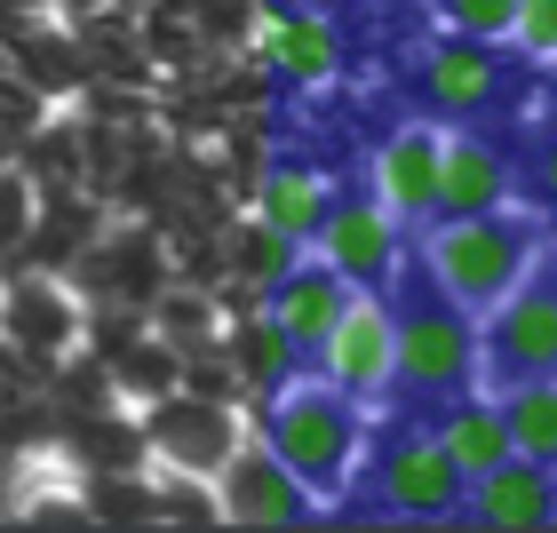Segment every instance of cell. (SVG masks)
Wrapping results in <instances>:
<instances>
[{"label":"cell","instance_id":"cell-6","mask_svg":"<svg viewBox=\"0 0 557 533\" xmlns=\"http://www.w3.org/2000/svg\"><path fill=\"white\" fill-rule=\"evenodd\" d=\"M311 256H326L350 287H391L398 263H407V223L374 191H335L326 199V223L311 232Z\"/></svg>","mask_w":557,"mask_h":533},{"label":"cell","instance_id":"cell-21","mask_svg":"<svg viewBox=\"0 0 557 533\" xmlns=\"http://www.w3.org/2000/svg\"><path fill=\"white\" fill-rule=\"evenodd\" d=\"M430 9H438V24L462 33V40H510L518 0H430Z\"/></svg>","mask_w":557,"mask_h":533},{"label":"cell","instance_id":"cell-26","mask_svg":"<svg viewBox=\"0 0 557 533\" xmlns=\"http://www.w3.org/2000/svg\"><path fill=\"white\" fill-rule=\"evenodd\" d=\"M534 191L549 199V208H557V136H549V151H542V160H534Z\"/></svg>","mask_w":557,"mask_h":533},{"label":"cell","instance_id":"cell-23","mask_svg":"<svg viewBox=\"0 0 557 533\" xmlns=\"http://www.w3.org/2000/svg\"><path fill=\"white\" fill-rule=\"evenodd\" d=\"M510 48H518V57H534V64H557V0H518Z\"/></svg>","mask_w":557,"mask_h":533},{"label":"cell","instance_id":"cell-9","mask_svg":"<svg viewBox=\"0 0 557 533\" xmlns=\"http://www.w3.org/2000/svg\"><path fill=\"white\" fill-rule=\"evenodd\" d=\"M350 295H359V287H350V278L326 263V256H311V247H302V256L263 287V319L295 343V359H311V350L326 343V326L343 319V302H350Z\"/></svg>","mask_w":557,"mask_h":533},{"label":"cell","instance_id":"cell-15","mask_svg":"<svg viewBox=\"0 0 557 533\" xmlns=\"http://www.w3.org/2000/svg\"><path fill=\"white\" fill-rule=\"evenodd\" d=\"M430 438L446 446V462L462 470V478H478V470H494V462H510V414H502V398H478V391H462V398H446L438 406V422H430Z\"/></svg>","mask_w":557,"mask_h":533},{"label":"cell","instance_id":"cell-3","mask_svg":"<svg viewBox=\"0 0 557 533\" xmlns=\"http://www.w3.org/2000/svg\"><path fill=\"white\" fill-rule=\"evenodd\" d=\"M486 367V335L470 326L462 302L430 295V302H407L398 311V391L407 398H462Z\"/></svg>","mask_w":557,"mask_h":533},{"label":"cell","instance_id":"cell-22","mask_svg":"<svg viewBox=\"0 0 557 533\" xmlns=\"http://www.w3.org/2000/svg\"><path fill=\"white\" fill-rule=\"evenodd\" d=\"M287 359H295V343L278 335V326L263 319V311H247V343H239V374L247 383H278L287 374Z\"/></svg>","mask_w":557,"mask_h":533},{"label":"cell","instance_id":"cell-11","mask_svg":"<svg viewBox=\"0 0 557 533\" xmlns=\"http://www.w3.org/2000/svg\"><path fill=\"white\" fill-rule=\"evenodd\" d=\"M438 144H446L438 128L407 120V128H391L383 144H374V160H367V191L383 199L407 232L438 215Z\"/></svg>","mask_w":557,"mask_h":533},{"label":"cell","instance_id":"cell-2","mask_svg":"<svg viewBox=\"0 0 557 533\" xmlns=\"http://www.w3.org/2000/svg\"><path fill=\"white\" fill-rule=\"evenodd\" d=\"M422 271H430V295L462 302L470 319H486L502 295L534 271V223L525 215H430L422 223Z\"/></svg>","mask_w":557,"mask_h":533},{"label":"cell","instance_id":"cell-14","mask_svg":"<svg viewBox=\"0 0 557 533\" xmlns=\"http://www.w3.org/2000/svg\"><path fill=\"white\" fill-rule=\"evenodd\" d=\"M486 208H510V160L494 136L454 128L438 144V215H486Z\"/></svg>","mask_w":557,"mask_h":533},{"label":"cell","instance_id":"cell-20","mask_svg":"<svg viewBox=\"0 0 557 533\" xmlns=\"http://www.w3.org/2000/svg\"><path fill=\"white\" fill-rule=\"evenodd\" d=\"M295 256H302V247H295L287 232H271V223H263V215H256V223H247V232L232 239V271L247 278V287H271V278H278V271H287Z\"/></svg>","mask_w":557,"mask_h":533},{"label":"cell","instance_id":"cell-27","mask_svg":"<svg viewBox=\"0 0 557 533\" xmlns=\"http://www.w3.org/2000/svg\"><path fill=\"white\" fill-rule=\"evenodd\" d=\"M542 128H549V136H557V96H549V112H542Z\"/></svg>","mask_w":557,"mask_h":533},{"label":"cell","instance_id":"cell-18","mask_svg":"<svg viewBox=\"0 0 557 533\" xmlns=\"http://www.w3.org/2000/svg\"><path fill=\"white\" fill-rule=\"evenodd\" d=\"M502 414H510V446L557 470V374H502Z\"/></svg>","mask_w":557,"mask_h":533},{"label":"cell","instance_id":"cell-17","mask_svg":"<svg viewBox=\"0 0 557 533\" xmlns=\"http://www.w3.org/2000/svg\"><path fill=\"white\" fill-rule=\"evenodd\" d=\"M326 199H335V184H326L319 168H271L256 184V215L271 232H287L295 247H311V232L326 223Z\"/></svg>","mask_w":557,"mask_h":533},{"label":"cell","instance_id":"cell-19","mask_svg":"<svg viewBox=\"0 0 557 533\" xmlns=\"http://www.w3.org/2000/svg\"><path fill=\"white\" fill-rule=\"evenodd\" d=\"M0 326H9V335H16L24 350H40V359H57V350L81 343V311H72V302H64L57 287H40V278L9 295V319H0Z\"/></svg>","mask_w":557,"mask_h":533},{"label":"cell","instance_id":"cell-4","mask_svg":"<svg viewBox=\"0 0 557 533\" xmlns=\"http://www.w3.org/2000/svg\"><path fill=\"white\" fill-rule=\"evenodd\" d=\"M319 383H335L350 398H383L398 391V302H383V287H359L343 302V319L326 326V343L311 350Z\"/></svg>","mask_w":557,"mask_h":533},{"label":"cell","instance_id":"cell-24","mask_svg":"<svg viewBox=\"0 0 557 533\" xmlns=\"http://www.w3.org/2000/svg\"><path fill=\"white\" fill-rule=\"evenodd\" d=\"M120 367H128V391H151V398L175 391V350H160V343H151V350H128Z\"/></svg>","mask_w":557,"mask_h":533},{"label":"cell","instance_id":"cell-12","mask_svg":"<svg viewBox=\"0 0 557 533\" xmlns=\"http://www.w3.org/2000/svg\"><path fill=\"white\" fill-rule=\"evenodd\" d=\"M462 518L486 525V533H534V525H557V470H542L534 454H510V462L478 470L470 494H462Z\"/></svg>","mask_w":557,"mask_h":533},{"label":"cell","instance_id":"cell-16","mask_svg":"<svg viewBox=\"0 0 557 533\" xmlns=\"http://www.w3.org/2000/svg\"><path fill=\"white\" fill-rule=\"evenodd\" d=\"M263 64L278 72V80H295V88H319V80H335L343 48H335V33H326L319 16L287 9V16L263 24Z\"/></svg>","mask_w":557,"mask_h":533},{"label":"cell","instance_id":"cell-25","mask_svg":"<svg viewBox=\"0 0 557 533\" xmlns=\"http://www.w3.org/2000/svg\"><path fill=\"white\" fill-rule=\"evenodd\" d=\"M160 326H168V335H199V326H208V319H199V295H175Z\"/></svg>","mask_w":557,"mask_h":533},{"label":"cell","instance_id":"cell-8","mask_svg":"<svg viewBox=\"0 0 557 533\" xmlns=\"http://www.w3.org/2000/svg\"><path fill=\"white\" fill-rule=\"evenodd\" d=\"M311 510H319L311 486L263 438H239V454L215 470V518H232V525H302Z\"/></svg>","mask_w":557,"mask_h":533},{"label":"cell","instance_id":"cell-5","mask_svg":"<svg viewBox=\"0 0 557 533\" xmlns=\"http://www.w3.org/2000/svg\"><path fill=\"white\" fill-rule=\"evenodd\" d=\"M462 494H470V478L446 462V446L430 438V430H398V438L374 454V501H383L391 518H407V525L462 518Z\"/></svg>","mask_w":557,"mask_h":533},{"label":"cell","instance_id":"cell-7","mask_svg":"<svg viewBox=\"0 0 557 533\" xmlns=\"http://www.w3.org/2000/svg\"><path fill=\"white\" fill-rule=\"evenodd\" d=\"M239 454V422L223 414L215 398L199 391H168L160 406H151V462L191 478V486H215V470Z\"/></svg>","mask_w":557,"mask_h":533},{"label":"cell","instance_id":"cell-13","mask_svg":"<svg viewBox=\"0 0 557 533\" xmlns=\"http://www.w3.org/2000/svg\"><path fill=\"white\" fill-rule=\"evenodd\" d=\"M422 96H430L446 120H478V112L502 96V57H494V40L446 33L438 48H422Z\"/></svg>","mask_w":557,"mask_h":533},{"label":"cell","instance_id":"cell-10","mask_svg":"<svg viewBox=\"0 0 557 533\" xmlns=\"http://www.w3.org/2000/svg\"><path fill=\"white\" fill-rule=\"evenodd\" d=\"M486 359L502 374H557V278L525 271L486 311Z\"/></svg>","mask_w":557,"mask_h":533},{"label":"cell","instance_id":"cell-1","mask_svg":"<svg viewBox=\"0 0 557 533\" xmlns=\"http://www.w3.org/2000/svg\"><path fill=\"white\" fill-rule=\"evenodd\" d=\"M263 446L311 486L319 510H335L367 470V414H359V398L335 391V383H295V391L271 398Z\"/></svg>","mask_w":557,"mask_h":533}]
</instances>
